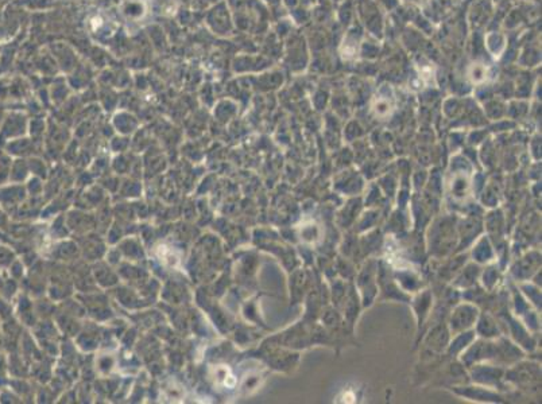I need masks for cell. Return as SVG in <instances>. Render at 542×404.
<instances>
[{
	"mask_svg": "<svg viewBox=\"0 0 542 404\" xmlns=\"http://www.w3.org/2000/svg\"><path fill=\"white\" fill-rule=\"evenodd\" d=\"M394 109H396V98H394L393 89L390 88V85H383V88H380L377 96L374 97L373 111L377 118L386 119L393 114Z\"/></svg>",
	"mask_w": 542,
	"mask_h": 404,
	"instance_id": "obj_1",
	"label": "cell"
},
{
	"mask_svg": "<svg viewBox=\"0 0 542 404\" xmlns=\"http://www.w3.org/2000/svg\"><path fill=\"white\" fill-rule=\"evenodd\" d=\"M490 77V69L484 64H472L468 69V78L473 84H482Z\"/></svg>",
	"mask_w": 542,
	"mask_h": 404,
	"instance_id": "obj_2",
	"label": "cell"
},
{
	"mask_svg": "<svg viewBox=\"0 0 542 404\" xmlns=\"http://www.w3.org/2000/svg\"><path fill=\"white\" fill-rule=\"evenodd\" d=\"M452 189H453V194H455V195H459V194L466 195V194L468 193V189H470V184H468V181H466L464 178H461V179L456 178V179L453 181V184H452Z\"/></svg>",
	"mask_w": 542,
	"mask_h": 404,
	"instance_id": "obj_3",
	"label": "cell"
},
{
	"mask_svg": "<svg viewBox=\"0 0 542 404\" xmlns=\"http://www.w3.org/2000/svg\"><path fill=\"white\" fill-rule=\"evenodd\" d=\"M402 1H406V3H410V4H414L417 7H425L427 4L429 0H402Z\"/></svg>",
	"mask_w": 542,
	"mask_h": 404,
	"instance_id": "obj_4",
	"label": "cell"
}]
</instances>
